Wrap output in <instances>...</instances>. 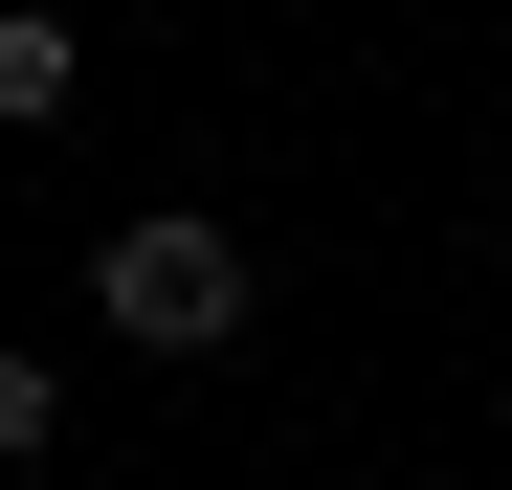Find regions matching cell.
<instances>
[{"mask_svg":"<svg viewBox=\"0 0 512 490\" xmlns=\"http://www.w3.org/2000/svg\"><path fill=\"white\" fill-rule=\"evenodd\" d=\"M90 112V23L67 0H0V134H67Z\"/></svg>","mask_w":512,"mask_h":490,"instance_id":"2","label":"cell"},{"mask_svg":"<svg viewBox=\"0 0 512 490\" xmlns=\"http://www.w3.org/2000/svg\"><path fill=\"white\" fill-rule=\"evenodd\" d=\"M45 446H67V379H45L23 335H0V468H45Z\"/></svg>","mask_w":512,"mask_h":490,"instance_id":"3","label":"cell"},{"mask_svg":"<svg viewBox=\"0 0 512 490\" xmlns=\"http://www.w3.org/2000/svg\"><path fill=\"white\" fill-rule=\"evenodd\" d=\"M90 312H112V335L134 357H245V312H268V268H245V223H201V201H134L112 245H90Z\"/></svg>","mask_w":512,"mask_h":490,"instance_id":"1","label":"cell"}]
</instances>
